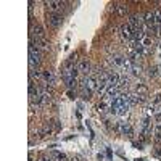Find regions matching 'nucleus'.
<instances>
[{"mask_svg": "<svg viewBox=\"0 0 161 161\" xmlns=\"http://www.w3.org/2000/svg\"><path fill=\"white\" fill-rule=\"evenodd\" d=\"M42 79H44L45 84H49L50 87L57 84V76H55V71H52V69H47V71L42 73Z\"/></svg>", "mask_w": 161, "mask_h": 161, "instance_id": "nucleus-11", "label": "nucleus"}, {"mask_svg": "<svg viewBox=\"0 0 161 161\" xmlns=\"http://www.w3.org/2000/svg\"><path fill=\"white\" fill-rule=\"evenodd\" d=\"M145 24H147L148 27H150V29L153 31L155 29V26H156V19H155V13H147L145 15Z\"/></svg>", "mask_w": 161, "mask_h": 161, "instance_id": "nucleus-14", "label": "nucleus"}, {"mask_svg": "<svg viewBox=\"0 0 161 161\" xmlns=\"http://www.w3.org/2000/svg\"><path fill=\"white\" fill-rule=\"evenodd\" d=\"M110 61H111L113 68H116V69H124L126 57H123V55H113V57L110 58Z\"/></svg>", "mask_w": 161, "mask_h": 161, "instance_id": "nucleus-12", "label": "nucleus"}, {"mask_svg": "<svg viewBox=\"0 0 161 161\" xmlns=\"http://www.w3.org/2000/svg\"><path fill=\"white\" fill-rule=\"evenodd\" d=\"M155 13V19H156V24H160L161 26V10L158 8V10H155L153 11Z\"/></svg>", "mask_w": 161, "mask_h": 161, "instance_id": "nucleus-18", "label": "nucleus"}, {"mask_svg": "<svg viewBox=\"0 0 161 161\" xmlns=\"http://www.w3.org/2000/svg\"><path fill=\"white\" fill-rule=\"evenodd\" d=\"M135 93H139V95H145V97H147V93H148L147 85H143V84H137V85H135Z\"/></svg>", "mask_w": 161, "mask_h": 161, "instance_id": "nucleus-16", "label": "nucleus"}, {"mask_svg": "<svg viewBox=\"0 0 161 161\" xmlns=\"http://www.w3.org/2000/svg\"><path fill=\"white\" fill-rule=\"evenodd\" d=\"M119 34H121V39H123V40H132V39H134V29H132L127 23H126V24H121Z\"/></svg>", "mask_w": 161, "mask_h": 161, "instance_id": "nucleus-9", "label": "nucleus"}, {"mask_svg": "<svg viewBox=\"0 0 161 161\" xmlns=\"http://www.w3.org/2000/svg\"><path fill=\"white\" fill-rule=\"evenodd\" d=\"M47 24L52 27V29H58V27L63 24V16H60V15L47 13Z\"/></svg>", "mask_w": 161, "mask_h": 161, "instance_id": "nucleus-8", "label": "nucleus"}, {"mask_svg": "<svg viewBox=\"0 0 161 161\" xmlns=\"http://www.w3.org/2000/svg\"><path fill=\"white\" fill-rule=\"evenodd\" d=\"M143 23H145V19L142 15H132V16H129V21H127V24L132 27V29H143Z\"/></svg>", "mask_w": 161, "mask_h": 161, "instance_id": "nucleus-7", "label": "nucleus"}, {"mask_svg": "<svg viewBox=\"0 0 161 161\" xmlns=\"http://www.w3.org/2000/svg\"><path fill=\"white\" fill-rule=\"evenodd\" d=\"M50 156H52L53 160H57V161H69L68 156H66L65 153H60V151H52V153H50Z\"/></svg>", "mask_w": 161, "mask_h": 161, "instance_id": "nucleus-15", "label": "nucleus"}, {"mask_svg": "<svg viewBox=\"0 0 161 161\" xmlns=\"http://www.w3.org/2000/svg\"><path fill=\"white\" fill-rule=\"evenodd\" d=\"M156 151H158V155H161V147H158V150H156Z\"/></svg>", "mask_w": 161, "mask_h": 161, "instance_id": "nucleus-21", "label": "nucleus"}, {"mask_svg": "<svg viewBox=\"0 0 161 161\" xmlns=\"http://www.w3.org/2000/svg\"><path fill=\"white\" fill-rule=\"evenodd\" d=\"M126 99H127V101H129V105H131V107H134V105L143 103V101L147 100V97H145V95H139V93H135V92H131V93H127V95H126Z\"/></svg>", "mask_w": 161, "mask_h": 161, "instance_id": "nucleus-10", "label": "nucleus"}, {"mask_svg": "<svg viewBox=\"0 0 161 161\" xmlns=\"http://www.w3.org/2000/svg\"><path fill=\"white\" fill-rule=\"evenodd\" d=\"M115 127H116V131L119 132V134L129 137V139H132V137H134V131H132V127H131V124H129V123L118 121V123L115 124Z\"/></svg>", "mask_w": 161, "mask_h": 161, "instance_id": "nucleus-5", "label": "nucleus"}, {"mask_svg": "<svg viewBox=\"0 0 161 161\" xmlns=\"http://www.w3.org/2000/svg\"><path fill=\"white\" fill-rule=\"evenodd\" d=\"M77 71H79V74H82V76H90V71H92V66H90V63L87 58H81L79 61H77Z\"/></svg>", "mask_w": 161, "mask_h": 161, "instance_id": "nucleus-6", "label": "nucleus"}, {"mask_svg": "<svg viewBox=\"0 0 161 161\" xmlns=\"http://www.w3.org/2000/svg\"><path fill=\"white\" fill-rule=\"evenodd\" d=\"M148 76H150V77H158V71H156V66H150V68H148Z\"/></svg>", "mask_w": 161, "mask_h": 161, "instance_id": "nucleus-17", "label": "nucleus"}, {"mask_svg": "<svg viewBox=\"0 0 161 161\" xmlns=\"http://www.w3.org/2000/svg\"><path fill=\"white\" fill-rule=\"evenodd\" d=\"M129 108H131V105H129L126 95H119L111 101L110 113H113V115H116V116H123V115H126V113L129 111Z\"/></svg>", "mask_w": 161, "mask_h": 161, "instance_id": "nucleus-1", "label": "nucleus"}, {"mask_svg": "<svg viewBox=\"0 0 161 161\" xmlns=\"http://www.w3.org/2000/svg\"><path fill=\"white\" fill-rule=\"evenodd\" d=\"M40 63H42L40 50H39L32 42H29V68H39Z\"/></svg>", "mask_w": 161, "mask_h": 161, "instance_id": "nucleus-2", "label": "nucleus"}, {"mask_svg": "<svg viewBox=\"0 0 161 161\" xmlns=\"http://www.w3.org/2000/svg\"><path fill=\"white\" fill-rule=\"evenodd\" d=\"M156 71H158V77H161V65L156 66Z\"/></svg>", "mask_w": 161, "mask_h": 161, "instance_id": "nucleus-20", "label": "nucleus"}, {"mask_svg": "<svg viewBox=\"0 0 161 161\" xmlns=\"http://www.w3.org/2000/svg\"><path fill=\"white\" fill-rule=\"evenodd\" d=\"M113 11L119 16H126L127 15V5L126 3H113Z\"/></svg>", "mask_w": 161, "mask_h": 161, "instance_id": "nucleus-13", "label": "nucleus"}, {"mask_svg": "<svg viewBox=\"0 0 161 161\" xmlns=\"http://www.w3.org/2000/svg\"><path fill=\"white\" fill-rule=\"evenodd\" d=\"M37 161H55V160L52 158V156H50V153H49V155H45V153H44V155L39 156V160H37Z\"/></svg>", "mask_w": 161, "mask_h": 161, "instance_id": "nucleus-19", "label": "nucleus"}, {"mask_svg": "<svg viewBox=\"0 0 161 161\" xmlns=\"http://www.w3.org/2000/svg\"><path fill=\"white\" fill-rule=\"evenodd\" d=\"M39 97H40L42 105H49L53 99V92L49 84H39Z\"/></svg>", "mask_w": 161, "mask_h": 161, "instance_id": "nucleus-3", "label": "nucleus"}, {"mask_svg": "<svg viewBox=\"0 0 161 161\" xmlns=\"http://www.w3.org/2000/svg\"><path fill=\"white\" fill-rule=\"evenodd\" d=\"M45 7L47 10H49V13L52 15H60L66 10V2H55V0H49V2H45Z\"/></svg>", "mask_w": 161, "mask_h": 161, "instance_id": "nucleus-4", "label": "nucleus"}]
</instances>
